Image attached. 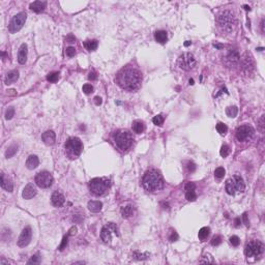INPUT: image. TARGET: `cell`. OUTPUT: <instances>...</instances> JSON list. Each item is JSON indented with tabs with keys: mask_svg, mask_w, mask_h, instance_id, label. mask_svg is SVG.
<instances>
[{
	"mask_svg": "<svg viewBox=\"0 0 265 265\" xmlns=\"http://www.w3.org/2000/svg\"><path fill=\"white\" fill-rule=\"evenodd\" d=\"M65 53H66V56L74 57L75 54H76V49H75L74 47H68V48H66Z\"/></svg>",
	"mask_w": 265,
	"mask_h": 265,
	"instance_id": "46",
	"label": "cell"
},
{
	"mask_svg": "<svg viewBox=\"0 0 265 265\" xmlns=\"http://www.w3.org/2000/svg\"><path fill=\"white\" fill-rule=\"evenodd\" d=\"M216 131L220 135H225V134L228 132V127H227V125L225 123H223V122H219V123L216 124Z\"/></svg>",
	"mask_w": 265,
	"mask_h": 265,
	"instance_id": "33",
	"label": "cell"
},
{
	"mask_svg": "<svg viewBox=\"0 0 265 265\" xmlns=\"http://www.w3.org/2000/svg\"><path fill=\"white\" fill-rule=\"evenodd\" d=\"M66 41H68V43H74V41H76V38L72 35H68V37H66Z\"/></svg>",
	"mask_w": 265,
	"mask_h": 265,
	"instance_id": "55",
	"label": "cell"
},
{
	"mask_svg": "<svg viewBox=\"0 0 265 265\" xmlns=\"http://www.w3.org/2000/svg\"><path fill=\"white\" fill-rule=\"evenodd\" d=\"M53 176L52 174L48 171H43L36 174L35 176V183L37 186L41 189H48L52 185L53 183Z\"/></svg>",
	"mask_w": 265,
	"mask_h": 265,
	"instance_id": "11",
	"label": "cell"
},
{
	"mask_svg": "<svg viewBox=\"0 0 265 265\" xmlns=\"http://www.w3.org/2000/svg\"><path fill=\"white\" fill-rule=\"evenodd\" d=\"M26 14L20 13L16 15L10 21V25H8V31L10 33H16L20 30L22 27L24 26L25 22H26Z\"/></svg>",
	"mask_w": 265,
	"mask_h": 265,
	"instance_id": "12",
	"label": "cell"
},
{
	"mask_svg": "<svg viewBox=\"0 0 265 265\" xmlns=\"http://www.w3.org/2000/svg\"><path fill=\"white\" fill-rule=\"evenodd\" d=\"M241 66H242V69L247 72H250L251 71L254 69V63H253V60L251 57H247V55L244 57L242 59V63H241Z\"/></svg>",
	"mask_w": 265,
	"mask_h": 265,
	"instance_id": "21",
	"label": "cell"
},
{
	"mask_svg": "<svg viewBox=\"0 0 265 265\" xmlns=\"http://www.w3.org/2000/svg\"><path fill=\"white\" fill-rule=\"evenodd\" d=\"M64 201L65 198L61 193H59V192H54L53 193L51 197V202L55 207H61V206L64 204Z\"/></svg>",
	"mask_w": 265,
	"mask_h": 265,
	"instance_id": "16",
	"label": "cell"
},
{
	"mask_svg": "<svg viewBox=\"0 0 265 265\" xmlns=\"http://www.w3.org/2000/svg\"><path fill=\"white\" fill-rule=\"evenodd\" d=\"M68 235H65L64 237L62 238V241H61V244L59 245V251H63L66 247V245H68Z\"/></svg>",
	"mask_w": 265,
	"mask_h": 265,
	"instance_id": "44",
	"label": "cell"
},
{
	"mask_svg": "<svg viewBox=\"0 0 265 265\" xmlns=\"http://www.w3.org/2000/svg\"><path fill=\"white\" fill-rule=\"evenodd\" d=\"M242 217H244V224L247 226H249V222H247V214L244 213V216H242Z\"/></svg>",
	"mask_w": 265,
	"mask_h": 265,
	"instance_id": "56",
	"label": "cell"
},
{
	"mask_svg": "<svg viewBox=\"0 0 265 265\" xmlns=\"http://www.w3.org/2000/svg\"><path fill=\"white\" fill-rule=\"evenodd\" d=\"M186 167H188V170L189 172H195V170H196V165H195L193 162H189Z\"/></svg>",
	"mask_w": 265,
	"mask_h": 265,
	"instance_id": "50",
	"label": "cell"
},
{
	"mask_svg": "<svg viewBox=\"0 0 265 265\" xmlns=\"http://www.w3.org/2000/svg\"><path fill=\"white\" fill-rule=\"evenodd\" d=\"M191 44H192L191 41H186V43H185V47H188V46H189V45H191Z\"/></svg>",
	"mask_w": 265,
	"mask_h": 265,
	"instance_id": "59",
	"label": "cell"
},
{
	"mask_svg": "<svg viewBox=\"0 0 265 265\" xmlns=\"http://www.w3.org/2000/svg\"><path fill=\"white\" fill-rule=\"evenodd\" d=\"M142 72L138 66L134 64H127L117 72L115 81L121 89L127 91H135L141 87Z\"/></svg>",
	"mask_w": 265,
	"mask_h": 265,
	"instance_id": "1",
	"label": "cell"
},
{
	"mask_svg": "<svg viewBox=\"0 0 265 265\" xmlns=\"http://www.w3.org/2000/svg\"><path fill=\"white\" fill-rule=\"evenodd\" d=\"M185 198L188 201H191V202H193V201H195L197 199V195L196 193H195V191H188L185 194Z\"/></svg>",
	"mask_w": 265,
	"mask_h": 265,
	"instance_id": "38",
	"label": "cell"
},
{
	"mask_svg": "<svg viewBox=\"0 0 265 265\" xmlns=\"http://www.w3.org/2000/svg\"><path fill=\"white\" fill-rule=\"evenodd\" d=\"M209 233H210V229L208 227H203L201 228L199 233H198V237H199V239H201V240H204V239L208 237Z\"/></svg>",
	"mask_w": 265,
	"mask_h": 265,
	"instance_id": "30",
	"label": "cell"
},
{
	"mask_svg": "<svg viewBox=\"0 0 265 265\" xmlns=\"http://www.w3.org/2000/svg\"><path fill=\"white\" fill-rule=\"evenodd\" d=\"M31 236H32V231L30 227H26L24 228L23 231H22L20 237L18 239V245L21 247H24L26 245L29 244L30 240H31Z\"/></svg>",
	"mask_w": 265,
	"mask_h": 265,
	"instance_id": "14",
	"label": "cell"
},
{
	"mask_svg": "<svg viewBox=\"0 0 265 265\" xmlns=\"http://www.w3.org/2000/svg\"><path fill=\"white\" fill-rule=\"evenodd\" d=\"M216 22L223 31L231 32L236 26V18L231 10H223L217 15Z\"/></svg>",
	"mask_w": 265,
	"mask_h": 265,
	"instance_id": "4",
	"label": "cell"
},
{
	"mask_svg": "<svg viewBox=\"0 0 265 265\" xmlns=\"http://www.w3.org/2000/svg\"><path fill=\"white\" fill-rule=\"evenodd\" d=\"M245 189L244 179L240 175H234L226 181V191L229 195H235L236 193H244Z\"/></svg>",
	"mask_w": 265,
	"mask_h": 265,
	"instance_id": "7",
	"label": "cell"
},
{
	"mask_svg": "<svg viewBox=\"0 0 265 265\" xmlns=\"http://www.w3.org/2000/svg\"><path fill=\"white\" fill-rule=\"evenodd\" d=\"M15 115V109H14L13 107L8 108L6 113H5V118L7 119V120H10V119L13 118V116Z\"/></svg>",
	"mask_w": 265,
	"mask_h": 265,
	"instance_id": "45",
	"label": "cell"
},
{
	"mask_svg": "<svg viewBox=\"0 0 265 265\" xmlns=\"http://www.w3.org/2000/svg\"><path fill=\"white\" fill-rule=\"evenodd\" d=\"M229 153H230L229 146H228V145H226V144H224V145L222 146V148H221L220 154H221L223 158H226V157H228V155H229Z\"/></svg>",
	"mask_w": 265,
	"mask_h": 265,
	"instance_id": "37",
	"label": "cell"
},
{
	"mask_svg": "<svg viewBox=\"0 0 265 265\" xmlns=\"http://www.w3.org/2000/svg\"><path fill=\"white\" fill-rule=\"evenodd\" d=\"M164 121H165V117L162 115V114H158V115L154 116L152 118V122L155 125H158V127H162L163 123H164Z\"/></svg>",
	"mask_w": 265,
	"mask_h": 265,
	"instance_id": "32",
	"label": "cell"
},
{
	"mask_svg": "<svg viewBox=\"0 0 265 265\" xmlns=\"http://www.w3.org/2000/svg\"><path fill=\"white\" fill-rule=\"evenodd\" d=\"M76 232H77V228L75 227H72L71 229H69V231H68V236H72V235H74V234H76Z\"/></svg>",
	"mask_w": 265,
	"mask_h": 265,
	"instance_id": "53",
	"label": "cell"
},
{
	"mask_svg": "<svg viewBox=\"0 0 265 265\" xmlns=\"http://www.w3.org/2000/svg\"><path fill=\"white\" fill-rule=\"evenodd\" d=\"M41 139H43L44 143L47 145H53L55 143V140H56V135L53 131H47L43 134L41 136Z\"/></svg>",
	"mask_w": 265,
	"mask_h": 265,
	"instance_id": "18",
	"label": "cell"
},
{
	"mask_svg": "<svg viewBox=\"0 0 265 265\" xmlns=\"http://www.w3.org/2000/svg\"><path fill=\"white\" fill-rule=\"evenodd\" d=\"M97 46H99V41H97L96 40H88V41H84V47L88 50L89 52L96 50Z\"/></svg>",
	"mask_w": 265,
	"mask_h": 265,
	"instance_id": "29",
	"label": "cell"
},
{
	"mask_svg": "<svg viewBox=\"0 0 265 265\" xmlns=\"http://www.w3.org/2000/svg\"><path fill=\"white\" fill-rule=\"evenodd\" d=\"M65 154L71 160H76L80 157L83 150V144L78 137H71L66 140L64 144Z\"/></svg>",
	"mask_w": 265,
	"mask_h": 265,
	"instance_id": "5",
	"label": "cell"
},
{
	"mask_svg": "<svg viewBox=\"0 0 265 265\" xmlns=\"http://www.w3.org/2000/svg\"><path fill=\"white\" fill-rule=\"evenodd\" d=\"M239 59H240V56H239L238 52L234 49H230L229 51L227 52L225 56V62L227 63L228 65H235L238 63Z\"/></svg>",
	"mask_w": 265,
	"mask_h": 265,
	"instance_id": "15",
	"label": "cell"
},
{
	"mask_svg": "<svg viewBox=\"0 0 265 265\" xmlns=\"http://www.w3.org/2000/svg\"><path fill=\"white\" fill-rule=\"evenodd\" d=\"M41 262V257L38 255H34L32 256V258L30 259V260L28 261V264H38Z\"/></svg>",
	"mask_w": 265,
	"mask_h": 265,
	"instance_id": "47",
	"label": "cell"
},
{
	"mask_svg": "<svg viewBox=\"0 0 265 265\" xmlns=\"http://www.w3.org/2000/svg\"><path fill=\"white\" fill-rule=\"evenodd\" d=\"M132 127H133V131L136 134H142L145 131V124H144V122L141 120L134 121Z\"/></svg>",
	"mask_w": 265,
	"mask_h": 265,
	"instance_id": "28",
	"label": "cell"
},
{
	"mask_svg": "<svg viewBox=\"0 0 265 265\" xmlns=\"http://www.w3.org/2000/svg\"><path fill=\"white\" fill-rule=\"evenodd\" d=\"M27 60V45L23 44L21 45L20 49H19V53H18V61L19 63L21 64H24Z\"/></svg>",
	"mask_w": 265,
	"mask_h": 265,
	"instance_id": "20",
	"label": "cell"
},
{
	"mask_svg": "<svg viewBox=\"0 0 265 265\" xmlns=\"http://www.w3.org/2000/svg\"><path fill=\"white\" fill-rule=\"evenodd\" d=\"M82 90L85 94H90L91 92H93V86L91 84H85L83 85Z\"/></svg>",
	"mask_w": 265,
	"mask_h": 265,
	"instance_id": "41",
	"label": "cell"
},
{
	"mask_svg": "<svg viewBox=\"0 0 265 265\" xmlns=\"http://www.w3.org/2000/svg\"><path fill=\"white\" fill-rule=\"evenodd\" d=\"M17 150H18V147H17L16 145H12V146H10L7 148L6 152H5V157H6L7 158H12L13 155H15V153L17 152Z\"/></svg>",
	"mask_w": 265,
	"mask_h": 265,
	"instance_id": "35",
	"label": "cell"
},
{
	"mask_svg": "<svg viewBox=\"0 0 265 265\" xmlns=\"http://www.w3.org/2000/svg\"><path fill=\"white\" fill-rule=\"evenodd\" d=\"M134 212H135V209H134V206L131 204L121 208V216L123 219H129V217L133 216Z\"/></svg>",
	"mask_w": 265,
	"mask_h": 265,
	"instance_id": "26",
	"label": "cell"
},
{
	"mask_svg": "<svg viewBox=\"0 0 265 265\" xmlns=\"http://www.w3.org/2000/svg\"><path fill=\"white\" fill-rule=\"evenodd\" d=\"M213 262L214 260L209 254H205V255L202 256V258L200 259V263H213Z\"/></svg>",
	"mask_w": 265,
	"mask_h": 265,
	"instance_id": "36",
	"label": "cell"
},
{
	"mask_svg": "<svg viewBox=\"0 0 265 265\" xmlns=\"http://www.w3.org/2000/svg\"><path fill=\"white\" fill-rule=\"evenodd\" d=\"M222 244V237L220 235H216L212 237V239H211V244L214 245V247H216V245H220Z\"/></svg>",
	"mask_w": 265,
	"mask_h": 265,
	"instance_id": "43",
	"label": "cell"
},
{
	"mask_svg": "<svg viewBox=\"0 0 265 265\" xmlns=\"http://www.w3.org/2000/svg\"><path fill=\"white\" fill-rule=\"evenodd\" d=\"M111 188V182L106 177H96L90 180L89 182V189L90 193L96 197L104 196L109 192Z\"/></svg>",
	"mask_w": 265,
	"mask_h": 265,
	"instance_id": "3",
	"label": "cell"
},
{
	"mask_svg": "<svg viewBox=\"0 0 265 265\" xmlns=\"http://www.w3.org/2000/svg\"><path fill=\"white\" fill-rule=\"evenodd\" d=\"M1 188L5 189V191L7 192H13L14 189V185L12 182V180L10 179V178H6L4 175L3 172H1Z\"/></svg>",
	"mask_w": 265,
	"mask_h": 265,
	"instance_id": "19",
	"label": "cell"
},
{
	"mask_svg": "<svg viewBox=\"0 0 265 265\" xmlns=\"http://www.w3.org/2000/svg\"><path fill=\"white\" fill-rule=\"evenodd\" d=\"M235 223H236L235 226H236V227H238V226H239V219H236V220H235Z\"/></svg>",
	"mask_w": 265,
	"mask_h": 265,
	"instance_id": "57",
	"label": "cell"
},
{
	"mask_svg": "<svg viewBox=\"0 0 265 265\" xmlns=\"http://www.w3.org/2000/svg\"><path fill=\"white\" fill-rule=\"evenodd\" d=\"M115 234L116 236H119L118 233V227H117L116 224L114 223H108L107 225H105L103 227L102 231H100V238L102 240L105 242V244H108V242L111 241L112 239V234Z\"/></svg>",
	"mask_w": 265,
	"mask_h": 265,
	"instance_id": "10",
	"label": "cell"
},
{
	"mask_svg": "<svg viewBox=\"0 0 265 265\" xmlns=\"http://www.w3.org/2000/svg\"><path fill=\"white\" fill-rule=\"evenodd\" d=\"M229 240H230L231 244H232L233 247H238L239 244H240V239H239V237H238V236H236V235L231 236Z\"/></svg>",
	"mask_w": 265,
	"mask_h": 265,
	"instance_id": "42",
	"label": "cell"
},
{
	"mask_svg": "<svg viewBox=\"0 0 265 265\" xmlns=\"http://www.w3.org/2000/svg\"><path fill=\"white\" fill-rule=\"evenodd\" d=\"M154 38L158 43L160 44H166L167 40H168V35H167V32L165 30H158L154 33Z\"/></svg>",
	"mask_w": 265,
	"mask_h": 265,
	"instance_id": "25",
	"label": "cell"
},
{
	"mask_svg": "<svg viewBox=\"0 0 265 265\" xmlns=\"http://www.w3.org/2000/svg\"><path fill=\"white\" fill-rule=\"evenodd\" d=\"M115 143L116 146L122 151H127L131 148V146L133 145L134 138L129 131L127 130H120L115 134Z\"/></svg>",
	"mask_w": 265,
	"mask_h": 265,
	"instance_id": "6",
	"label": "cell"
},
{
	"mask_svg": "<svg viewBox=\"0 0 265 265\" xmlns=\"http://www.w3.org/2000/svg\"><path fill=\"white\" fill-rule=\"evenodd\" d=\"M94 104H95L96 106H99L100 104H102V99H100L99 96H95L94 97Z\"/></svg>",
	"mask_w": 265,
	"mask_h": 265,
	"instance_id": "54",
	"label": "cell"
},
{
	"mask_svg": "<svg viewBox=\"0 0 265 265\" xmlns=\"http://www.w3.org/2000/svg\"><path fill=\"white\" fill-rule=\"evenodd\" d=\"M226 113H227V115L229 117H235L237 115V113H238V109H237V107H235V106H233V107H228L226 109Z\"/></svg>",
	"mask_w": 265,
	"mask_h": 265,
	"instance_id": "34",
	"label": "cell"
},
{
	"mask_svg": "<svg viewBox=\"0 0 265 265\" xmlns=\"http://www.w3.org/2000/svg\"><path fill=\"white\" fill-rule=\"evenodd\" d=\"M47 80L51 83H55L59 80V72H52L47 76Z\"/></svg>",
	"mask_w": 265,
	"mask_h": 265,
	"instance_id": "31",
	"label": "cell"
},
{
	"mask_svg": "<svg viewBox=\"0 0 265 265\" xmlns=\"http://www.w3.org/2000/svg\"><path fill=\"white\" fill-rule=\"evenodd\" d=\"M169 239H170V241H176L177 239H178V235H177V233L175 232V230H172V229H171Z\"/></svg>",
	"mask_w": 265,
	"mask_h": 265,
	"instance_id": "48",
	"label": "cell"
},
{
	"mask_svg": "<svg viewBox=\"0 0 265 265\" xmlns=\"http://www.w3.org/2000/svg\"><path fill=\"white\" fill-rule=\"evenodd\" d=\"M263 252H264V245L259 240L250 241L244 247V255L247 256V258L260 257L262 254H263Z\"/></svg>",
	"mask_w": 265,
	"mask_h": 265,
	"instance_id": "8",
	"label": "cell"
},
{
	"mask_svg": "<svg viewBox=\"0 0 265 265\" xmlns=\"http://www.w3.org/2000/svg\"><path fill=\"white\" fill-rule=\"evenodd\" d=\"M35 195H36V189L33 185V183H28L24 188L23 193H22V196H23L24 199H31Z\"/></svg>",
	"mask_w": 265,
	"mask_h": 265,
	"instance_id": "17",
	"label": "cell"
},
{
	"mask_svg": "<svg viewBox=\"0 0 265 265\" xmlns=\"http://www.w3.org/2000/svg\"><path fill=\"white\" fill-rule=\"evenodd\" d=\"M96 78H97V75H96L95 72H89V75H88V79L89 80L93 81V80H96Z\"/></svg>",
	"mask_w": 265,
	"mask_h": 265,
	"instance_id": "52",
	"label": "cell"
},
{
	"mask_svg": "<svg viewBox=\"0 0 265 265\" xmlns=\"http://www.w3.org/2000/svg\"><path fill=\"white\" fill-rule=\"evenodd\" d=\"M87 207L91 212H99L102 210L103 203L99 201H89Z\"/></svg>",
	"mask_w": 265,
	"mask_h": 265,
	"instance_id": "24",
	"label": "cell"
},
{
	"mask_svg": "<svg viewBox=\"0 0 265 265\" xmlns=\"http://www.w3.org/2000/svg\"><path fill=\"white\" fill-rule=\"evenodd\" d=\"M38 164H40V161H38V158L36 155H30L26 161V167L29 170L35 169L38 166Z\"/></svg>",
	"mask_w": 265,
	"mask_h": 265,
	"instance_id": "23",
	"label": "cell"
},
{
	"mask_svg": "<svg viewBox=\"0 0 265 265\" xmlns=\"http://www.w3.org/2000/svg\"><path fill=\"white\" fill-rule=\"evenodd\" d=\"M19 78V72L18 71H10L7 72L6 77H5V83L8 84H12V83L16 82Z\"/></svg>",
	"mask_w": 265,
	"mask_h": 265,
	"instance_id": "27",
	"label": "cell"
},
{
	"mask_svg": "<svg viewBox=\"0 0 265 265\" xmlns=\"http://www.w3.org/2000/svg\"><path fill=\"white\" fill-rule=\"evenodd\" d=\"M46 5H47V2L45 1H34L30 4V10H33L34 13H41L43 10L46 8Z\"/></svg>",
	"mask_w": 265,
	"mask_h": 265,
	"instance_id": "22",
	"label": "cell"
},
{
	"mask_svg": "<svg viewBox=\"0 0 265 265\" xmlns=\"http://www.w3.org/2000/svg\"><path fill=\"white\" fill-rule=\"evenodd\" d=\"M224 175H225V169L223 168V167H219V168H216V171H214V176L216 178H223Z\"/></svg>",
	"mask_w": 265,
	"mask_h": 265,
	"instance_id": "39",
	"label": "cell"
},
{
	"mask_svg": "<svg viewBox=\"0 0 265 265\" xmlns=\"http://www.w3.org/2000/svg\"><path fill=\"white\" fill-rule=\"evenodd\" d=\"M244 10H251V8H250V6H247V5H244Z\"/></svg>",
	"mask_w": 265,
	"mask_h": 265,
	"instance_id": "58",
	"label": "cell"
},
{
	"mask_svg": "<svg viewBox=\"0 0 265 265\" xmlns=\"http://www.w3.org/2000/svg\"><path fill=\"white\" fill-rule=\"evenodd\" d=\"M142 185L147 192L157 193L164 188L163 176L158 170L150 169L144 174L143 179H142Z\"/></svg>",
	"mask_w": 265,
	"mask_h": 265,
	"instance_id": "2",
	"label": "cell"
},
{
	"mask_svg": "<svg viewBox=\"0 0 265 265\" xmlns=\"http://www.w3.org/2000/svg\"><path fill=\"white\" fill-rule=\"evenodd\" d=\"M177 64L183 71H191L196 65V58L192 53H185L178 58Z\"/></svg>",
	"mask_w": 265,
	"mask_h": 265,
	"instance_id": "9",
	"label": "cell"
},
{
	"mask_svg": "<svg viewBox=\"0 0 265 265\" xmlns=\"http://www.w3.org/2000/svg\"><path fill=\"white\" fill-rule=\"evenodd\" d=\"M185 191H195V189H196V185H195L194 182H188L185 185Z\"/></svg>",
	"mask_w": 265,
	"mask_h": 265,
	"instance_id": "49",
	"label": "cell"
},
{
	"mask_svg": "<svg viewBox=\"0 0 265 265\" xmlns=\"http://www.w3.org/2000/svg\"><path fill=\"white\" fill-rule=\"evenodd\" d=\"M259 129L261 132H264V115H262L261 118L259 119Z\"/></svg>",
	"mask_w": 265,
	"mask_h": 265,
	"instance_id": "51",
	"label": "cell"
},
{
	"mask_svg": "<svg viewBox=\"0 0 265 265\" xmlns=\"http://www.w3.org/2000/svg\"><path fill=\"white\" fill-rule=\"evenodd\" d=\"M254 133H255V130H254L251 125L244 124V125H241V127H239L238 129H237L236 138H237V140L240 141V142L249 141L254 136Z\"/></svg>",
	"mask_w": 265,
	"mask_h": 265,
	"instance_id": "13",
	"label": "cell"
},
{
	"mask_svg": "<svg viewBox=\"0 0 265 265\" xmlns=\"http://www.w3.org/2000/svg\"><path fill=\"white\" fill-rule=\"evenodd\" d=\"M189 84L194 85V80H193V79H189Z\"/></svg>",
	"mask_w": 265,
	"mask_h": 265,
	"instance_id": "60",
	"label": "cell"
},
{
	"mask_svg": "<svg viewBox=\"0 0 265 265\" xmlns=\"http://www.w3.org/2000/svg\"><path fill=\"white\" fill-rule=\"evenodd\" d=\"M148 256L149 255L147 253H145V254H140L138 252H134L133 253V257L135 259H138V260H143V259H146V258H148Z\"/></svg>",
	"mask_w": 265,
	"mask_h": 265,
	"instance_id": "40",
	"label": "cell"
}]
</instances>
